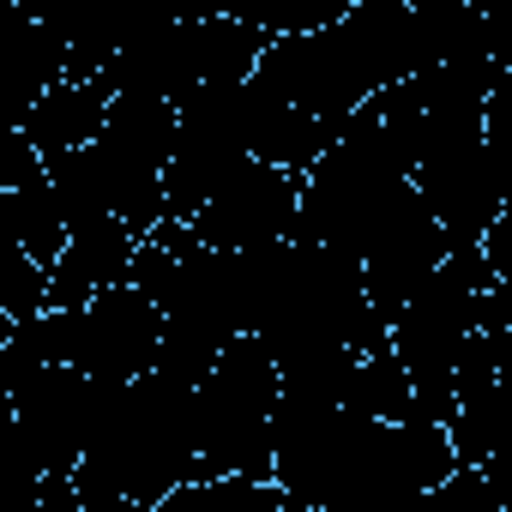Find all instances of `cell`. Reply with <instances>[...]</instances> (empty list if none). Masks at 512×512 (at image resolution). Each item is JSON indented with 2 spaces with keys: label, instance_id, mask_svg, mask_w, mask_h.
<instances>
[{
  "label": "cell",
  "instance_id": "cell-1",
  "mask_svg": "<svg viewBox=\"0 0 512 512\" xmlns=\"http://www.w3.org/2000/svg\"><path fill=\"white\" fill-rule=\"evenodd\" d=\"M199 476V380L151 368L127 386H103L85 458L73 470L85 512H157Z\"/></svg>",
  "mask_w": 512,
  "mask_h": 512
},
{
  "label": "cell",
  "instance_id": "cell-2",
  "mask_svg": "<svg viewBox=\"0 0 512 512\" xmlns=\"http://www.w3.org/2000/svg\"><path fill=\"white\" fill-rule=\"evenodd\" d=\"M422 67H428V31L416 0H350L344 19L320 31L272 37L253 73L290 103L344 121L374 91L416 79Z\"/></svg>",
  "mask_w": 512,
  "mask_h": 512
},
{
  "label": "cell",
  "instance_id": "cell-3",
  "mask_svg": "<svg viewBox=\"0 0 512 512\" xmlns=\"http://www.w3.org/2000/svg\"><path fill=\"white\" fill-rule=\"evenodd\" d=\"M284 368L260 332H241L199 380V476H272Z\"/></svg>",
  "mask_w": 512,
  "mask_h": 512
},
{
  "label": "cell",
  "instance_id": "cell-4",
  "mask_svg": "<svg viewBox=\"0 0 512 512\" xmlns=\"http://www.w3.org/2000/svg\"><path fill=\"white\" fill-rule=\"evenodd\" d=\"M266 31H253L229 13H211V19H169V25H151L139 31L115 67H109V85L115 91H133V97H163V103H181L187 91L199 85H223V79H253L266 55Z\"/></svg>",
  "mask_w": 512,
  "mask_h": 512
},
{
  "label": "cell",
  "instance_id": "cell-5",
  "mask_svg": "<svg viewBox=\"0 0 512 512\" xmlns=\"http://www.w3.org/2000/svg\"><path fill=\"white\" fill-rule=\"evenodd\" d=\"M91 163L103 175L109 211L121 223H133L139 235H151L157 223H169V157H175V103L163 97H133L115 91L103 127L91 133Z\"/></svg>",
  "mask_w": 512,
  "mask_h": 512
},
{
  "label": "cell",
  "instance_id": "cell-6",
  "mask_svg": "<svg viewBox=\"0 0 512 512\" xmlns=\"http://www.w3.org/2000/svg\"><path fill=\"white\" fill-rule=\"evenodd\" d=\"M97 404H103V380H91L79 362H43L19 386H7L25 488L79 470L91 422H97Z\"/></svg>",
  "mask_w": 512,
  "mask_h": 512
},
{
  "label": "cell",
  "instance_id": "cell-7",
  "mask_svg": "<svg viewBox=\"0 0 512 512\" xmlns=\"http://www.w3.org/2000/svg\"><path fill=\"white\" fill-rule=\"evenodd\" d=\"M193 241L205 247H272V241H296L302 235V175L266 157H247L193 217H187Z\"/></svg>",
  "mask_w": 512,
  "mask_h": 512
},
{
  "label": "cell",
  "instance_id": "cell-8",
  "mask_svg": "<svg viewBox=\"0 0 512 512\" xmlns=\"http://www.w3.org/2000/svg\"><path fill=\"white\" fill-rule=\"evenodd\" d=\"M73 362L103 386L151 374L163 362V302L133 278L91 296L85 308H73Z\"/></svg>",
  "mask_w": 512,
  "mask_h": 512
},
{
  "label": "cell",
  "instance_id": "cell-9",
  "mask_svg": "<svg viewBox=\"0 0 512 512\" xmlns=\"http://www.w3.org/2000/svg\"><path fill=\"white\" fill-rule=\"evenodd\" d=\"M452 253V235H446V223H440V211L428 205V193L410 181L404 193H398V205L380 217V229L368 235V247H362V278H368V296L386 308V320L440 272V260Z\"/></svg>",
  "mask_w": 512,
  "mask_h": 512
},
{
  "label": "cell",
  "instance_id": "cell-10",
  "mask_svg": "<svg viewBox=\"0 0 512 512\" xmlns=\"http://www.w3.org/2000/svg\"><path fill=\"white\" fill-rule=\"evenodd\" d=\"M25 7L67 43V79H109L115 55L139 31L169 25L145 0H25Z\"/></svg>",
  "mask_w": 512,
  "mask_h": 512
},
{
  "label": "cell",
  "instance_id": "cell-11",
  "mask_svg": "<svg viewBox=\"0 0 512 512\" xmlns=\"http://www.w3.org/2000/svg\"><path fill=\"white\" fill-rule=\"evenodd\" d=\"M241 103H247V145H253V157L284 163V169H296V175H308V169L338 145V133H344V121H332V115H314V109L290 103V97H284V91H272L260 73L247 79Z\"/></svg>",
  "mask_w": 512,
  "mask_h": 512
},
{
  "label": "cell",
  "instance_id": "cell-12",
  "mask_svg": "<svg viewBox=\"0 0 512 512\" xmlns=\"http://www.w3.org/2000/svg\"><path fill=\"white\" fill-rule=\"evenodd\" d=\"M139 229L121 223V217H97L85 229H73L67 253L49 272V302L55 308H85L91 296H103L109 284H127L133 278V260H139Z\"/></svg>",
  "mask_w": 512,
  "mask_h": 512
},
{
  "label": "cell",
  "instance_id": "cell-13",
  "mask_svg": "<svg viewBox=\"0 0 512 512\" xmlns=\"http://www.w3.org/2000/svg\"><path fill=\"white\" fill-rule=\"evenodd\" d=\"M0 49H7V127H19L37 109V97L67 79V43L31 7L7 0V37H0Z\"/></svg>",
  "mask_w": 512,
  "mask_h": 512
},
{
  "label": "cell",
  "instance_id": "cell-14",
  "mask_svg": "<svg viewBox=\"0 0 512 512\" xmlns=\"http://www.w3.org/2000/svg\"><path fill=\"white\" fill-rule=\"evenodd\" d=\"M109 103H115V85L109 79H61V85H49L37 97V109L19 127L43 145V157H61V151L91 145V133L103 127Z\"/></svg>",
  "mask_w": 512,
  "mask_h": 512
},
{
  "label": "cell",
  "instance_id": "cell-15",
  "mask_svg": "<svg viewBox=\"0 0 512 512\" xmlns=\"http://www.w3.org/2000/svg\"><path fill=\"white\" fill-rule=\"evenodd\" d=\"M0 235H13L19 247H31L37 260L55 272V260L67 253V241H73V223H67V205L55 193L49 163L37 175H25L19 187H0Z\"/></svg>",
  "mask_w": 512,
  "mask_h": 512
},
{
  "label": "cell",
  "instance_id": "cell-16",
  "mask_svg": "<svg viewBox=\"0 0 512 512\" xmlns=\"http://www.w3.org/2000/svg\"><path fill=\"white\" fill-rule=\"evenodd\" d=\"M350 0H223V13L266 31V37H302V31H320L332 19H344Z\"/></svg>",
  "mask_w": 512,
  "mask_h": 512
},
{
  "label": "cell",
  "instance_id": "cell-17",
  "mask_svg": "<svg viewBox=\"0 0 512 512\" xmlns=\"http://www.w3.org/2000/svg\"><path fill=\"white\" fill-rule=\"evenodd\" d=\"M49 308V266L13 235H0V320H31Z\"/></svg>",
  "mask_w": 512,
  "mask_h": 512
},
{
  "label": "cell",
  "instance_id": "cell-18",
  "mask_svg": "<svg viewBox=\"0 0 512 512\" xmlns=\"http://www.w3.org/2000/svg\"><path fill=\"white\" fill-rule=\"evenodd\" d=\"M482 121H488V139L512 157V61L500 67V79H494V91H488V109H482Z\"/></svg>",
  "mask_w": 512,
  "mask_h": 512
},
{
  "label": "cell",
  "instance_id": "cell-19",
  "mask_svg": "<svg viewBox=\"0 0 512 512\" xmlns=\"http://www.w3.org/2000/svg\"><path fill=\"white\" fill-rule=\"evenodd\" d=\"M482 253H488L494 278H500V284H512V199H506V205H500V217L488 223V235H482Z\"/></svg>",
  "mask_w": 512,
  "mask_h": 512
},
{
  "label": "cell",
  "instance_id": "cell-20",
  "mask_svg": "<svg viewBox=\"0 0 512 512\" xmlns=\"http://www.w3.org/2000/svg\"><path fill=\"white\" fill-rule=\"evenodd\" d=\"M500 398H506V410H512V368L500 374Z\"/></svg>",
  "mask_w": 512,
  "mask_h": 512
},
{
  "label": "cell",
  "instance_id": "cell-21",
  "mask_svg": "<svg viewBox=\"0 0 512 512\" xmlns=\"http://www.w3.org/2000/svg\"><path fill=\"white\" fill-rule=\"evenodd\" d=\"M19 7H25V0H19Z\"/></svg>",
  "mask_w": 512,
  "mask_h": 512
}]
</instances>
